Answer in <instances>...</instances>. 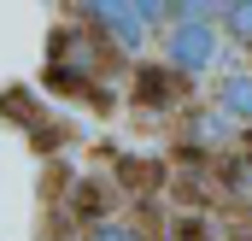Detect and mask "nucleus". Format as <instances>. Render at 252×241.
Masks as SVG:
<instances>
[{"label": "nucleus", "mask_w": 252, "mask_h": 241, "mask_svg": "<svg viewBox=\"0 0 252 241\" xmlns=\"http://www.w3.org/2000/svg\"><path fill=\"white\" fill-rule=\"evenodd\" d=\"M82 18H88V24H106V36H112L118 47H141V41H147V24H153V18H170V6H158V0H141V6L94 0V6H82Z\"/></svg>", "instance_id": "f257e3e1"}, {"label": "nucleus", "mask_w": 252, "mask_h": 241, "mask_svg": "<svg viewBox=\"0 0 252 241\" xmlns=\"http://www.w3.org/2000/svg\"><path fill=\"white\" fill-rule=\"evenodd\" d=\"M164 53H170V71L193 77V71H205L211 53H217V30L211 24H193V18H176V30L164 36Z\"/></svg>", "instance_id": "f03ea898"}, {"label": "nucleus", "mask_w": 252, "mask_h": 241, "mask_svg": "<svg viewBox=\"0 0 252 241\" xmlns=\"http://www.w3.org/2000/svg\"><path fill=\"white\" fill-rule=\"evenodd\" d=\"M217 112H229V118L252 123V71H235V77L223 82V94H217Z\"/></svg>", "instance_id": "7ed1b4c3"}, {"label": "nucleus", "mask_w": 252, "mask_h": 241, "mask_svg": "<svg viewBox=\"0 0 252 241\" xmlns=\"http://www.w3.org/2000/svg\"><path fill=\"white\" fill-rule=\"evenodd\" d=\"M199 129H193V135H199V141H229V129H235V118H229V112H199Z\"/></svg>", "instance_id": "20e7f679"}, {"label": "nucleus", "mask_w": 252, "mask_h": 241, "mask_svg": "<svg viewBox=\"0 0 252 241\" xmlns=\"http://www.w3.org/2000/svg\"><path fill=\"white\" fill-rule=\"evenodd\" d=\"M223 24H229V36H235V41H252V0L223 6Z\"/></svg>", "instance_id": "39448f33"}, {"label": "nucleus", "mask_w": 252, "mask_h": 241, "mask_svg": "<svg viewBox=\"0 0 252 241\" xmlns=\"http://www.w3.org/2000/svg\"><path fill=\"white\" fill-rule=\"evenodd\" d=\"M135 94H141V100H170V82H164V71H141Z\"/></svg>", "instance_id": "423d86ee"}, {"label": "nucleus", "mask_w": 252, "mask_h": 241, "mask_svg": "<svg viewBox=\"0 0 252 241\" xmlns=\"http://www.w3.org/2000/svg\"><path fill=\"white\" fill-rule=\"evenodd\" d=\"M88 241H147V236H141L135 224H100V230H94Z\"/></svg>", "instance_id": "0eeeda50"}]
</instances>
